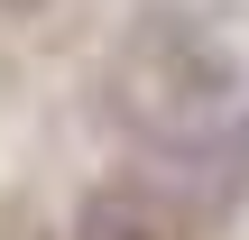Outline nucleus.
I'll return each instance as SVG.
<instances>
[{"label": "nucleus", "mask_w": 249, "mask_h": 240, "mask_svg": "<svg viewBox=\"0 0 249 240\" xmlns=\"http://www.w3.org/2000/svg\"><path fill=\"white\" fill-rule=\"evenodd\" d=\"M120 102H129L157 139H203V129L231 111V74H222V55H213L203 37L148 28V37L129 46V65H120Z\"/></svg>", "instance_id": "nucleus-1"}, {"label": "nucleus", "mask_w": 249, "mask_h": 240, "mask_svg": "<svg viewBox=\"0 0 249 240\" xmlns=\"http://www.w3.org/2000/svg\"><path fill=\"white\" fill-rule=\"evenodd\" d=\"M83 240H176V222L148 194H92L83 203Z\"/></svg>", "instance_id": "nucleus-2"}]
</instances>
